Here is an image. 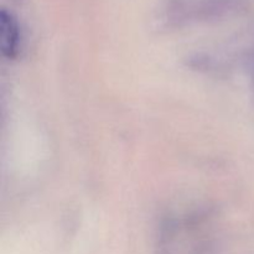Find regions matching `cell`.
<instances>
[{
    "label": "cell",
    "instance_id": "1",
    "mask_svg": "<svg viewBox=\"0 0 254 254\" xmlns=\"http://www.w3.org/2000/svg\"><path fill=\"white\" fill-rule=\"evenodd\" d=\"M0 31H1L2 54L6 57H15L19 52L21 34L16 17L6 9H2L0 15Z\"/></svg>",
    "mask_w": 254,
    "mask_h": 254
}]
</instances>
